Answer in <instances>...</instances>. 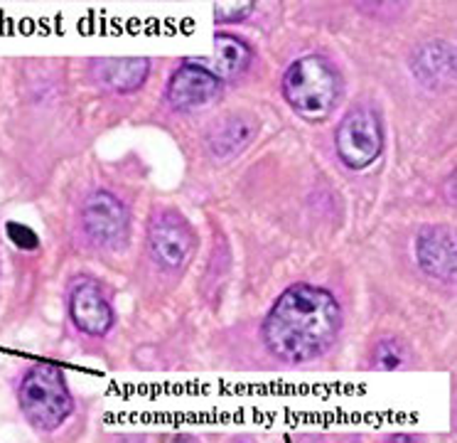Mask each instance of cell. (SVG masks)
Returning a JSON list of instances; mask_svg holds the SVG:
<instances>
[{"instance_id": "obj_1", "label": "cell", "mask_w": 457, "mask_h": 443, "mask_svg": "<svg viewBox=\"0 0 457 443\" xmlns=\"http://www.w3.org/2000/svg\"><path fill=\"white\" fill-rule=\"evenodd\" d=\"M342 306L330 291L295 283L275 299L264 320L265 350L275 360L303 365L322 357L339 338Z\"/></svg>"}, {"instance_id": "obj_2", "label": "cell", "mask_w": 457, "mask_h": 443, "mask_svg": "<svg viewBox=\"0 0 457 443\" xmlns=\"http://www.w3.org/2000/svg\"><path fill=\"white\" fill-rule=\"evenodd\" d=\"M342 74L322 54H305L283 74L285 102L307 121H325L342 96Z\"/></svg>"}, {"instance_id": "obj_3", "label": "cell", "mask_w": 457, "mask_h": 443, "mask_svg": "<svg viewBox=\"0 0 457 443\" xmlns=\"http://www.w3.org/2000/svg\"><path fill=\"white\" fill-rule=\"evenodd\" d=\"M18 404L37 431H57L74 412L67 377L54 365H32L18 384Z\"/></svg>"}, {"instance_id": "obj_4", "label": "cell", "mask_w": 457, "mask_h": 443, "mask_svg": "<svg viewBox=\"0 0 457 443\" xmlns=\"http://www.w3.org/2000/svg\"><path fill=\"white\" fill-rule=\"evenodd\" d=\"M335 148L339 160L349 170H364L381 155L384 128L371 106H356L339 121L335 131Z\"/></svg>"}, {"instance_id": "obj_5", "label": "cell", "mask_w": 457, "mask_h": 443, "mask_svg": "<svg viewBox=\"0 0 457 443\" xmlns=\"http://www.w3.org/2000/svg\"><path fill=\"white\" fill-rule=\"evenodd\" d=\"M79 219L84 234L96 247L121 249L128 242V229H131L128 207L109 190H94L84 197Z\"/></svg>"}, {"instance_id": "obj_6", "label": "cell", "mask_w": 457, "mask_h": 443, "mask_svg": "<svg viewBox=\"0 0 457 443\" xmlns=\"http://www.w3.org/2000/svg\"><path fill=\"white\" fill-rule=\"evenodd\" d=\"M194 247V234L190 225L175 212H163L151 222L148 249L152 261L165 271H177L184 267Z\"/></svg>"}, {"instance_id": "obj_7", "label": "cell", "mask_w": 457, "mask_h": 443, "mask_svg": "<svg viewBox=\"0 0 457 443\" xmlns=\"http://www.w3.org/2000/svg\"><path fill=\"white\" fill-rule=\"evenodd\" d=\"M69 316L77 330L89 338H102L116 323V313L99 286V281L89 279V276H79L71 281Z\"/></svg>"}, {"instance_id": "obj_8", "label": "cell", "mask_w": 457, "mask_h": 443, "mask_svg": "<svg viewBox=\"0 0 457 443\" xmlns=\"http://www.w3.org/2000/svg\"><path fill=\"white\" fill-rule=\"evenodd\" d=\"M222 84L214 74L197 67L190 60L180 64V70L170 77L167 99L177 111H197L219 99Z\"/></svg>"}, {"instance_id": "obj_9", "label": "cell", "mask_w": 457, "mask_h": 443, "mask_svg": "<svg viewBox=\"0 0 457 443\" xmlns=\"http://www.w3.org/2000/svg\"><path fill=\"white\" fill-rule=\"evenodd\" d=\"M416 261L428 276L440 281H455L457 254L455 237L450 234V229L433 227V225L418 229Z\"/></svg>"}, {"instance_id": "obj_10", "label": "cell", "mask_w": 457, "mask_h": 443, "mask_svg": "<svg viewBox=\"0 0 457 443\" xmlns=\"http://www.w3.org/2000/svg\"><path fill=\"white\" fill-rule=\"evenodd\" d=\"M251 60H254V50L241 37L219 32V35H214L212 54H207V57H192L190 62L202 67L209 74H214L219 82H229V79L241 77L249 70Z\"/></svg>"}, {"instance_id": "obj_11", "label": "cell", "mask_w": 457, "mask_h": 443, "mask_svg": "<svg viewBox=\"0 0 457 443\" xmlns=\"http://www.w3.org/2000/svg\"><path fill=\"white\" fill-rule=\"evenodd\" d=\"M92 67L96 82L113 94L138 92L151 74V62L145 57H103L94 60Z\"/></svg>"}, {"instance_id": "obj_12", "label": "cell", "mask_w": 457, "mask_h": 443, "mask_svg": "<svg viewBox=\"0 0 457 443\" xmlns=\"http://www.w3.org/2000/svg\"><path fill=\"white\" fill-rule=\"evenodd\" d=\"M411 67L418 82L426 84L428 89H447L450 84H455V47L440 40L420 45Z\"/></svg>"}, {"instance_id": "obj_13", "label": "cell", "mask_w": 457, "mask_h": 443, "mask_svg": "<svg viewBox=\"0 0 457 443\" xmlns=\"http://www.w3.org/2000/svg\"><path fill=\"white\" fill-rule=\"evenodd\" d=\"M256 131V121L249 116H232L224 124L214 126L212 135L207 141V148L214 158H232V155L241 153L244 145L251 141Z\"/></svg>"}, {"instance_id": "obj_14", "label": "cell", "mask_w": 457, "mask_h": 443, "mask_svg": "<svg viewBox=\"0 0 457 443\" xmlns=\"http://www.w3.org/2000/svg\"><path fill=\"white\" fill-rule=\"evenodd\" d=\"M406 362V348L394 338H384L376 342L374 355H371V367L376 370H398Z\"/></svg>"}, {"instance_id": "obj_15", "label": "cell", "mask_w": 457, "mask_h": 443, "mask_svg": "<svg viewBox=\"0 0 457 443\" xmlns=\"http://www.w3.org/2000/svg\"><path fill=\"white\" fill-rule=\"evenodd\" d=\"M254 8V3H219L214 5V21L219 25H234V22L246 21Z\"/></svg>"}, {"instance_id": "obj_16", "label": "cell", "mask_w": 457, "mask_h": 443, "mask_svg": "<svg viewBox=\"0 0 457 443\" xmlns=\"http://www.w3.org/2000/svg\"><path fill=\"white\" fill-rule=\"evenodd\" d=\"M5 234L22 251H35V249L40 247V237L35 234V229L28 227V225H20V222H8L5 225Z\"/></svg>"}, {"instance_id": "obj_17", "label": "cell", "mask_w": 457, "mask_h": 443, "mask_svg": "<svg viewBox=\"0 0 457 443\" xmlns=\"http://www.w3.org/2000/svg\"><path fill=\"white\" fill-rule=\"evenodd\" d=\"M387 443H416L413 436H406V433H396V436H391Z\"/></svg>"}, {"instance_id": "obj_18", "label": "cell", "mask_w": 457, "mask_h": 443, "mask_svg": "<svg viewBox=\"0 0 457 443\" xmlns=\"http://www.w3.org/2000/svg\"><path fill=\"white\" fill-rule=\"evenodd\" d=\"M173 443H200V441L192 439V436H177V439H173Z\"/></svg>"}]
</instances>
